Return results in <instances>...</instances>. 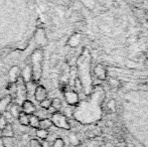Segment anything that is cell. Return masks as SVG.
Wrapping results in <instances>:
<instances>
[{
    "mask_svg": "<svg viewBox=\"0 0 148 147\" xmlns=\"http://www.w3.org/2000/svg\"><path fill=\"white\" fill-rule=\"evenodd\" d=\"M42 59L43 53L40 49H37L33 51L31 55V72H32V80L37 82L41 78L42 73Z\"/></svg>",
    "mask_w": 148,
    "mask_h": 147,
    "instance_id": "cell-1",
    "label": "cell"
},
{
    "mask_svg": "<svg viewBox=\"0 0 148 147\" xmlns=\"http://www.w3.org/2000/svg\"><path fill=\"white\" fill-rule=\"evenodd\" d=\"M51 121L53 126H56V127H58V128H60V129L69 130L71 128L70 123H69L66 117L64 114L60 113V112H56V113L51 114Z\"/></svg>",
    "mask_w": 148,
    "mask_h": 147,
    "instance_id": "cell-2",
    "label": "cell"
},
{
    "mask_svg": "<svg viewBox=\"0 0 148 147\" xmlns=\"http://www.w3.org/2000/svg\"><path fill=\"white\" fill-rule=\"evenodd\" d=\"M33 96H34V99L37 101V102L40 103L41 101H43L45 99H47V89H45L43 86H41V85L36 86V88H35V90H34V94H33Z\"/></svg>",
    "mask_w": 148,
    "mask_h": 147,
    "instance_id": "cell-3",
    "label": "cell"
},
{
    "mask_svg": "<svg viewBox=\"0 0 148 147\" xmlns=\"http://www.w3.org/2000/svg\"><path fill=\"white\" fill-rule=\"evenodd\" d=\"M21 112L26 115L30 116L33 115L35 113V106L33 105V103L29 100H24L23 102L21 103Z\"/></svg>",
    "mask_w": 148,
    "mask_h": 147,
    "instance_id": "cell-4",
    "label": "cell"
},
{
    "mask_svg": "<svg viewBox=\"0 0 148 147\" xmlns=\"http://www.w3.org/2000/svg\"><path fill=\"white\" fill-rule=\"evenodd\" d=\"M64 99H66V103L69 105H72V106L77 105L79 103V96L74 91H69V92L64 93Z\"/></svg>",
    "mask_w": 148,
    "mask_h": 147,
    "instance_id": "cell-5",
    "label": "cell"
},
{
    "mask_svg": "<svg viewBox=\"0 0 148 147\" xmlns=\"http://www.w3.org/2000/svg\"><path fill=\"white\" fill-rule=\"evenodd\" d=\"M21 73L20 72V69L17 67V66H13L11 69L9 70V73H8V78H9V82L11 84H15L17 82L18 78H19V74Z\"/></svg>",
    "mask_w": 148,
    "mask_h": 147,
    "instance_id": "cell-6",
    "label": "cell"
},
{
    "mask_svg": "<svg viewBox=\"0 0 148 147\" xmlns=\"http://www.w3.org/2000/svg\"><path fill=\"white\" fill-rule=\"evenodd\" d=\"M10 103H11V97L10 96H5L1 98V100H0V115H2L4 112L7 111Z\"/></svg>",
    "mask_w": 148,
    "mask_h": 147,
    "instance_id": "cell-7",
    "label": "cell"
},
{
    "mask_svg": "<svg viewBox=\"0 0 148 147\" xmlns=\"http://www.w3.org/2000/svg\"><path fill=\"white\" fill-rule=\"evenodd\" d=\"M21 79L23 80V82L25 83H29L32 80V72H31V67L29 66H26L24 68V70L21 72Z\"/></svg>",
    "mask_w": 148,
    "mask_h": 147,
    "instance_id": "cell-8",
    "label": "cell"
},
{
    "mask_svg": "<svg viewBox=\"0 0 148 147\" xmlns=\"http://www.w3.org/2000/svg\"><path fill=\"white\" fill-rule=\"evenodd\" d=\"M1 135L4 138H12L14 136V130L11 124L8 123L4 129L1 130Z\"/></svg>",
    "mask_w": 148,
    "mask_h": 147,
    "instance_id": "cell-9",
    "label": "cell"
},
{
    "mask_svg": "<svg viewBox=\"0 0 148 147\" xmlns=\"http://www.w3.org/2000/svg\"><path fill=\"white\" fill-rule=\"evenodd\" d=\"M7 111L11 114V116L13 118H17L18 115L21 113V107L18 104H12V105H9Z\"/></svg>",
    "mask_w": 148,
    "mask_h": 147,
    "instance_id": "cell-10",
    "label": "cell"
},
{
    "mask_svg": "<svg viewBox=\"0 0 148 147\" xmlns=\"http://www.w3.org/2000/svg\"><path fill=\"white\" fill-rule=\"evenodd\" d=\"M39 117L37 115H30L29 116V123H28V126H30L33 129H38L39 128Z\"/></svg>",
    "mask_w": 148,
    "mask_h": 147,
    "instance_id": "cell-11",
    "label": "cell"
},
{
    "mask_svg": "<svg viewBox=\"0 0 148 147\" xmlns=\"http://www.w3.org/2000/svg\"><path fill=\"white\" fill-rule=\"evenodd\" d=\"M51 126H53V123H51V119H49V118H43V119H41L39 121V128L40 129L49 130Z\"/></svg>",
    "mask_w": 148,
    "mask_h": 147,
    "instance_id": "cell-12",
    "label": "cell"
},
{
    "mask_svg": "<svg viewBox=\"0 0 148 147\" xmlns=\"http://www.w3.org/2000/svg\"><path fill=\"white\" fill-rule=\"evenodd\" d=\"M35 135H36V137L38 138V139L47 140V138H49V131L38 128V129H36V131H35Z\"/></svg>",
    "mask_w": 148,
    "mask_h": 147,
    "instance_id": "cell-13",
    "label": "cell"
},
{
    "mask_svg": "<svg viewBox=\"0 0 148 147\" xmlns=\"http://www.w3.org/2000/svg\"><path fill=\"white\" fill-rule=\"evenodd\" d=\"M18 122H19L20 125L22 126H28V123H29V116L26 115V114L24 113H20L19 115H18Z\"/></svg>",
    "mask_w": 148,
    "mask_h": 147,
    "instance_id": "cell-14",
    "label": "cell"
},
{
    "mask_svg": "<svg viewBox=\"0 0 148 147\" xmlns=\"http://www.w3.org/2000/svg\"><path fill=\"white\" fill-rule=\"evenodd\" d=\"M95 74H96V76L100 79V80H104L105 77H106V72L101 65H98L97 67L95 68Z\"/></svg>",
    "mask_w": 148,
    "mask_h": 147,
    "instance_id": "cell-15",
    "label": "cell"
},
{
    "mask_svg": "<svg viewBox=\"0 0 148 147\" xmlns=\"http://www.w3.org/2000/svg\"><path fill=\"white\" fill-rule=\"evenodd\" d=\"M39 105H40V107L42 109H45V110H49V108L51 107V99H45L43 101H41L40 103H39Z\"/></svg>",
    "mask_w": 148,
    "mask_h": 147,
    "instance_id": "cell-16",
    "label": "cell"
},
{
    "mask_svg": "<svg viewBox=\"0 0 148 147\" xmlns=\"http://www.w3.org/2000/svg\"><path fill=\"white\" fill-rule=\"evenodd\" d=\"M29 147H43V143L36 138H32L29 140Z\"/></svg>",
    "mask_w": 148,
    "mask_h": 147,
    "instance_id": "cell-17",
    "label": "cell"
},
{
    "mask_svg": "<svg viewBox=\"0 0 148 147\" xmlns=\"http://www.w3.org/2000/svg\"><path fill=\"white\" fill-rule=\"evenodd\" d=\"M53 147H64V141L62 138L58 137L53 140Z\"/></svg>",
    "mask_w": 148,
    "mask_h": 147,
    "instance_id": "cell-18",
    "label": "cell"
},
{
    "mask_svg": "<svg viewBox=\"0 0 148 147\" xmlns=\"http://www.w3.org/2000/svg\"><path fill=\"white\" fill-rule=\"evenodd\" d=\"M51 107H53L55 110H59V109L62 107V102H60V99L56 98L53 100H51Z\"/></svg>",
    "mask_w": 148,
    "mask_h": 147,
    "instance_id": "cell-19",
    "label": "cell"
},
{
    "mask_svg": "<svg viewBox=\"0 0 148 147\" xmlns=\"http://www.w3.org/2000/svg\"><path fill=\"white\" fill-rule=\"evenodd\" d=\"M7 124H8V122L6 121L5 117H4L3 115H0V131L5 128V126L7 125Z\"/></svg>",
    "mask_w": 148,
    "mask_h": 147,
    "instance_id": "cell-20",
    "label": "cell"
},
{
    "mask_svg": "<svg viewBox=\"0 0 148 147\" xmlns=\"http://www.w3.org/2000/svg\"><path fill=\"white\" fill-rule=\"evenodd\" d=\"M70 140H71V143L74 144V145H77V144L79 143L78 139H77L76 135H71L70 136Z\"/></svg>",
    "mask_w": 148,
    "mask_h": 147,
    "instance_id": "cell-21",
    "label": "cell"
},
{
    "mask_svg": "<svg viewBox=\"0 0 148 147\" xmlns=\"http://www.w3.org/2000/svg\"><path fill=\"white\" fill-rule=\"evenodd\" d=\"M0 147H5V144H4L3 137H0Z\"/></svg>",
    "mask_w": 148,
    "mask_h": 147,
    "instance_id": "cell-22",
    "label": "cell"
},
{
    "mask_svg": "<svg viewBox=\"0 0 148 147\" xmlns=\"http://www.w3.org/2000/svg\"><path fill=\"white\" fill-rule=\"evenodd\" d=\"M147 57H148V53H147Z\"/></svg>",
    "mask_w": 148,
    "mask_h": 147,
    "instance_id": "cell-23",
    "label": "cell"
},
{
    "mask_svg": "<svg viewBox=\"0 0 148 147\" xmlns=\"http://www.w3.org/2000/svg\"><path fill=\"white\" fill-rule=\"evenodd\" d=\"M0 137H1V136H0Z\"/></svg>",
    "mask_w": 148,
    "mask_h": 147,
    "instance_id": "cell-24",
    "label": "cell"
}]
</instances>
